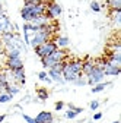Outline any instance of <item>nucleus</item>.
<instances>
[{"mask_svg": "<svg viewBox=\"0 0 121 123\" xmlns=\"http://www.w3.org/2000/svg\"><path fill=\"white\" fill-rule=\"evenodd\" d=\"M95 63H96L98 66H101V68H102V70H104V75H105V76H118V75L121 73V68H117V66L111 65L107 59H101V60L95 62Z\"/></svg>", "mask_w": 121, "mask_h": 123, "instance_id": "obj_7", "label": "nucleus"}, {"mask_svg": "<svg viewBox=\"0 0 121 123\" xmlns=\"http://www.w3.org/2000/svg\"><path fill=\"white\" fill-rule=\"evenodd\" d=\"M89 7H90V10L95 12V13H99V12L102 10V6H101V3L98 2V0H92V2H90V5H89Z\"/></svg>", "mask_w": 121, "mask_h": 123, "instance_id": "obj_20", "label": "nucleus"}, {"mask_svg": "<svg viewBox=\"0 0 121 123\" xmlns=\"http://www.w3.org/2000/svg\"><path fill=\"white\" fill-rule=\"evenodd\" d=\"M112 123H121V122H120V120H115V122H112Z\"/></svg>", "mask_w": 121, "mask_h": 123, "instance_id": "obj_36", "label": "nucleus"}, {"mask_svg": "<svg viewBox=\"0 0 121 123\" xmlns=\"http://www.w3.org/2000/svg\"><path fill=\"white\" fill-rule=\"evenodd\" d=\"M67 109H69V110H74V109H76V105H74L73 103H69V104H67Z\"/></svg>", "mask_w": 121, "mask_h": 123, "instance_id": "obj_32", "label": "nucleus"}, {"mask_svg": "<svg viewBox=\"0 0 121 123\" xmlns=\"http://www.w3.org/2000/svg\"><path fill=\"white\" fill-rule=\"evenodd\" d=\"M6 66H7L9 70H15V69L23 68L22 57H12V59H7V60H6Z\"/></svg>", "mask_w": 121, "mask_h": 123, "instance_id": "obj_13", "label": "nucleus"}, {"mask_svg": "<svg viewBox=\"0 0 121 123\" xmlns=\"http://www.w3.org/2000/svg\"><path fill=\"white\" fill-rule=\"evenodd\" d=\"M31 100H32V98H31V95H26V97H23V98H22V104L31 103Z\"/></svg>", "mask_w": 121, "mask_h": 123, "instance_id": "obj_30", "label": "nucleus"}, {"mask_svg": "<svg viewBox=\"0 0 121 123\" xmlns=\"http://www.w3.org/2000/svg\"><path fill=\"white\" fill-rule=\"evenodd\" d=\"M61 13H63V9H61V6H60L58 3L51 2V3L47 5L45 15H47L50 19H55V18H58V16H61Z\"/></svg>", "mask_w": 121, "mask_h": 123, "instance_id": "obj_10", "label": "nucleus"}, {"mask_svg": "<svg viewBox=\"0 0 121 123\" xmlns=\"http://www.w3.org/2000/svg\"><path fill=\"white\" fill-rule=\"evenodd\" d=\"M34 50H35V54H37L39 59H42V57H45V56H50L53 51H55V50H57V45H55V43H54L53 40H50V41H47V43L38 45V47H35Z\"/></svg>", "mask_w": 121, "mask_h": 123, "instance_id": "obj_8", "label": "nucleus"}, {"mask_svg": "<svg viewBox=\"0 0 121 123\" xmlns=\"http://www.w3.org/2000/svg\"><path fill=\"white\" fill-rule=\"evenodd\" d=\"M108 86H112V82H99V84H95L92 86L90 92L92 94H99V92L105 91V88H108Z\"/></svg>", "mask_w": 121, "mask_h": 123, "instance_id": "obj_16", "label": "nucleus"}, {"mask_svg": "<svg viewBox=\"0 0 121 123\" xmlns=\"http://www.w3.org/2000/svg\"><path fill=\"white\" fill-rule=\"evenodd\" d=\"M48 97H50V92H48L47 88H38V89H37V98H38L39 101H42V103L47 101Z\"/></svg>", "mask_w": 121, "mask_h": 123, "instance_id": "obj_17", "label": "nucleus"}, {"mask_svg": "<svg viewBox=\"0 0 121 123\" xmlns=\"http://www.w3.org/2000/svg\"><path fill=\"white\" fill-rule=\"evenodd\" d=\"M73 111H76L77 114H80V113H83V109H82V107H76V109H74Z\"/></svg>", "mask_w": 121, "mask_h": 123, "instance_id": "obj_33", "label": "nucleus"}, {"mask_svg": "<svg viewBox=\"0 0 121 123\" xmlns=\"http://www.w3.org/2000/svg\"><path fill=\"white\" fill-rule=\"evenodd\" d=\"M99 105H101V101L99 100H92V101H90V104H89V109L92 110V111H96L99 109Z\"/></svg>", "mask_w": 121, "mask_h": 123, "instance_id": "obj_25", "label": "nucleus"}, {"mask_svg": "<svg viewBox=\"0 0 121 123\" xmlns=\"http://www.w3.org/2000/svg\"><path fill=\"white\" fill-rule=\"evenodd\" d=\"M22 117H23V120H25L26 123H37L34 117H31V116H28V114H25V113H22Z\"/></svg>", "mask_w": 121, "mask_h": 123, "instance_id": "obj_28", "label": "nucleus"}, {"mask_svg": "<svg viewBox=\"0 0 121 123\" xmlns=\"http://www.w3.org/2000/svg\"><path fill=\"white\" fill-rule=\"evenodd\" d=\"M107 60L110 62L111 65L117 66V68H121V53H115V51H110Z\"/></svg>", "mask_w": 121, "mask_h": 123, "instance_id": "obj_14", "label": "nucleus"}, {"mask_svg": "<svg viewBox=\"0 0 121 123\" xmlns=\"http://www.w3.org/2000/svg\"><path fill=\"white\" fill-rule=\"evenodd\" d=\"M73 85H74V86H85V85H88V79H86V76H85V75L79 76V78L73 82Z\"/></svg>", "mask_w": 121, "mask_h": 123, "instance_id": "obj_21", "label": "nucleus"}, {"mask_svg": "<svg viewBox=\"0 0 121 123\" xmlns=\"http://www.w3.org/2000/svg\"><path fill=\"white\" fill-rule=\"evenodd\" d=\"M88 123H95V122H94V120H92V122H88Z\"/></svg>", "mask_w": 121, "mask_h": 123, "instance_id": "obj_37", "label": "nucleus"}, {"mask_svg": "<svg viewBox=\"0 0 121 123\" xmlns=\"http://www.w3.org/2000/svg\"><path fill=\"white\" fill-rule=\"evenodd\" d=\"M102 113L101 111H96V113H94V116H92V119H94V122H98V120H101L102 119Z\"/></svg>", "mask_w": 121, "mask_h": 123, "instance_id": "obj_29", "label": "nucleus"}, {"mask_svg": "<svg viewBox=\"0 0 121 123\" xmlns=\"http://www.w3.org/2000/svg\"><path fill=\"white\" fill-rule=\"evenodd\" d=\"M110 9H121V0H107Z\"/></svg>", "mask_w": 121, "mask_h": 123, "instance_id": "obj_22", "label": "nucleus"}, {"mask_svg": "<svg viewBox=\"0 0 121 123\" xmlns=\"http://www.w3.org/2000/svg\"><path fill=\"white\" fill-rule=\"evenodd\" d=\"M6 57L7 59H12V57H21V51L19 50H10L6 53Z\"/></svg>", "mask_w": 121, "mask_h": 123, "instance_id": "obj_26", "label": "nucleus"}, {"mask_svg": "<svg viewBox=\"0 0 121 123\" xmlns=\"http://www.w3.org/2000/svg\"><path fill=\"white\" fill-rule=\"evenodd\" d=\"M82 62L83 60H70V62H64L63 66V78L66 81V84H73L79 76H82Z\"/></svg>", "mask_w": 121, "mask_h": 123, "instance_id": "obj_1", "label": "nucleus"}, {"mask_svg": "<svg viewBox=\"0 0 121 123\" xmlns=\"http://www.w3.org/2000/svg\"><path fill=\"white\" fill-rule=\"evenodd\" d=\"M6 92H7V94H10L12 97H15L16 94H19V92H21V85H18V84H9Z\"/></svg>", "mask_w": 121, "mask_h": 123, "instance_id": "obj_18", "label": "nucleus"}, {"mask_svg": "<svg viewBox=\"0 0 121 123\" xmlns=\"http://www.w3.org/2000/svg\"><path fill=\"white\" fill-rule=\"evenodd\" d=\"M66 59V51L63 50V49H57L55 51H53L50 56H45V57H42L41 59V65H42V68L44 69H50V68H53L55 63H60V62H63Z\"/></svg>", "mask_w": 121, "mask_h": 123, "instance_id": "obj_4", "label": "nucleus"}, {"mask_svg": "<svg viewBox=\"0 0 121 123\" xmlns=\"http://www.w3.org/2000/svg\"><path fill=\"white\" fill-rule=\"evenodd\" d=\"M6 120V114H0V123H3Z\"/></svg>", "mask_w": 121, "mask_h": 123, "instance_id": "obj_35", "label": "nucleus"}, {"mask_svg": "<svg viewBox=\"0 0 121 123\" xmlns=\"http://www.w3.org/2000/svg\"><path fill=\"white\" fill-rule=\"evenodd\" d=\"M13 97L10 94H7V92H3V94H0V104H5V103H9L12 101Z\"/></svg>", "mask_w": 121, "mask_h": 123, "instance_id": "obj_23", "label": "nucleus"}, {"mask_svg": "<svg viewBox=\"0 0 121 123\" xmlns=\"http://www.w3.org/2000/svg\"><path fill=\"white\" fill-rule=\"evenodd\" d=\"M25 3H34V5H37V3H42V0H23Z\"/></svg>", "mask_w": 121, "mask_h": 123, "instance_id": "obj_31", "label": "nucleus"}, {"mask_svg": "<svg viewBox=\"0 0 121 123\" xmlns=\"http://www.w3.org/2000/svg\"><path fill=\"white\" fill-rule=\"evenodd\" d=\"M38 79L42 81V82H45V84H53L51 78L47 75V70H41V72H38Z\"/></svg>", "mask_w": 121, "mask_h": 123, "instance_id": "obj_19", "label": "nucleus"}, {"mask_svg": "<svg viewBox=\"0 0 121 123\" xmlns=\"http://www.w3.org/2000/svg\"><path fill=\"white\" fill-rule=\"evenodd\" d=\"M64 105H66V104H64L63 101H57V103L54 104V110H55V111H61V110L64 109Z\"/></svg>", "mask_w": 121, "mask_h": 123, "instance_id": "obj_27", "label": "nucleus"}, {"mask_svg": "<svg viewBox=\"0 0 121 123\" xmlns=\"http://www.w3.org/2000/svg\"><path fill=\"white\" fill-rule=\"evenodd\" d=\"M5 15V10H3V5H2V0H0V16Z\"/></svg>", "mask_w": 121, "mask_h": 123, "instance_id": "obj_34", "label": "nucleus"}, {"mask_svg": "<svg viewBox=\"0 0 121 123\" xmlns=\"http://www.w3.org/2000/svg\"><path fill=\"white\" fill-rule=\"evenodd\" d=\"M77 116H79V114H77L76 111H73V110H69V109H67V111L64 113V117H66L67 120H74V119H76Z\"/></svg>", "mask_w": 121, "mask_h": 123, "instance_id": "obj_24", "label": "nucleus"}, {"mask_svg": "<svg viewBox=\"0 0 121 123\" xmlns=\"http://www.w3.org/2000/svg\"><path fill=\"white\" fill-rule=\"evenodd\" d=\"M104 78H105V75H104V70H102V68H101V66H98V65L95 63V66L92 68L90 73L86 76V79H88V85L94 86L95 84L104 82Z\"/></svg>", "mask_w": 121, "mask_h": 123, "instance_id": "obj_6", "label": "nucleus"}, {"mask_svg": "<svg viewBox=\"0 0 121 123\" xmlns=\"http://www.w3.org/2000/svg\"><path fill=\"white\" fill-rule=\"evenodd\" d=\"M45 9H47V5L44 2L42 3H25L23 7L21 9V18L25 22H31L32 19H35L37 16H41V15H45Z\"/></svg>", "mask_w": 121, "mask_h": 123, "instance_id": "obj_2", "label": "nucleus"}, {"mask_svg": "<svg viewBox=\"0 0 121 123\" xmlns=\"http://www.w3.org/2000/svg\"><path fill=\"white\" fill-rule=\"evenodd\" d=\"M10 72H12V76H13V81L16 82L18 85H25V82H26V76H25V68L15 69V70H10Z\"/></svg>", "mask_w": 121, "mask_h": 123, "instance_id": "obj_12", "label": "nucleus"}, {"mask_svg": "<svg viewBox=\"0 0 121 123\" xmlns=\"http://www.w3.org/2000/svg\"><path fill=\"white\" fill-rule=\"evenodd\" d=\"M53 32H54V31H53V28H51V24L47 25V26L39 28L37 32L32 34V37H31V40H29V44H28V45H31L32 49H35V47H38V45H41V44H44V43L50 41Z\"/></svg>", "mask_w": 121, "mask_h": 123, "instance_id": "obj_3", "label": "nucleus"}, {"mask_svg": "<svg viewBox=\"0 0 121 123\" xmlns=\"http://www.w3.org/2000/svg\"><path fill=\"white\" fill-rule=\"evenodd\" d=\"M34 119H35L37 123H53V122H54V114H53L51 111L42 110V111H39Z\"/></svg>", "mask_w": 121, "mask_h": 123, "instance_id": "obj_11", "label": "nucleus"}, {"mask_svg": "<svg viewBox=\"0 0 121 123\" xmlns=\"http://www.w3.org/2000/svg\"><path fill=\"white\" fill-rule=\"evenodd\" d=\"M54 43H55V45H57V49H66V47H69V44H70V40H69V37L67 35H58L55 40H54Z\"/></svg>", "mask_w": 121, "mask_h": 123, "instance_id": "obj_15", "label": "nucleus"}, {"mask_svg": "<svg viewBox=\"0 0 121 123\" xmlns=\"http://www.w3.org/2000/svg\"><path fill=\"white\" fill-rule=\"evenodd\" d=\"M63 66H64V60L60 62V63H55V65H54L53 68H50L48 72H47V75L51 78V81L55 82V84H58V85H64V84H66V81H64V78H63Z\"/></svg>", "mask_w": 121, "mask_h": 123, "instance_id": "obj_5", "label": "nucleus"}, {"mask_svg": "<svg viewBox=\"0 0 121 123\" xmlns=\"http://www.w3.org/2000/svg\"><path fill=\"white\" fill-rule=\"evenodd\" d=\"M18 29V26L12 24L10 19L6 16V15H2L0 16V35L5 34V32H15Z\"/></svg>", "mask_w": 121, "mask_h": 123, "instance_id": "obj_9", "label": "nucleus"}]
</instances>
